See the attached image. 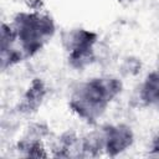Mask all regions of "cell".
<instances>
[{
	"label": "cell",
	"mask_w": 159,
	"mask_h": 159,
	"mask_svg": "<svg viewBox=\"0 0 159 159\" xmlns=\"http://www.w3.org/2000/svg\"><path fill=\"white\" fill-rule=\"evenodd\" d=\"M10 25L26 58L41 51L51 41L56 31L52 17L39 10L16 14Z\"/></svg>",
	"instance_id": "cell-2"
},
{
	"label": "cell",
	"mask_w": 159,
	"mask_h": 159,
	"mask_svg": "<svg viewBox=\"0 0 159 159\" xmlns=\"http://www.w3.org/2000/svg\"><path fill=\"white\" fill-rule=\"evenodd\" d=\"M152 152H153L154 155L159 157V133L152 142Z\"/></svg>",
	"instance_id": "cell-7"
},
{
	"label": "cell",
	"mask_w": 159,
	"mask_h": 159,
	"mask_svg": "<svg viewBox=\"0 0 159 159\" xmlns=\"http://www.w3.org/2000/svg\"><path fill=\"white\" fill-rule=\"evenodd\" d=\"M122 81L114 76H97L80 82L70 97L71 109L83 120L96 123L122 92Z\"/></svg>",
	"instance_id": "cell-1"
},
{
	"label": "cell",
	"mask_w": 159,
	"mask_h": 159,
	"mask_svg": "<svg viewBox=\"0 0 159 159\" xmlns=\"http://www.w3.org/2000/svg\"><path fill=\"white\" fill-rule=\"evenodd\" d=\"M62 45L73 68H84L96 60L97 35L86 29H72L63 32Z\"/></svg>",
	"instance_id": "cell-3"
},
{
	"label": "cell",
	"mask_w": 159,
	"mask_h": 159,
	"mask_svg": "<svg viewBox=\"0 0 159 159\" xmlns=\"http://www.w3.org/2000/svg\"><path fill=\"white\" fill-rule=\"evenodd\" d=\"M138 99L143 107L159 111V68L149 72L139 84Z\"/></svg>",
	"instance_id": "cell-5"
},
{
	"label": "cell",
	"mask_w": 159,
	"mask_h": 159,
	"mask_svg": "<svg viewBox=\"0 0 159 159\" xmlns=\"http://www.w3.org/2000/svg\"><path fill=\"white\" fill-rule=\"evenodd\" d=\"M120 1H124V2H127V4H130V2H133V1H135V0H120Z\"/></svg>",
	"instance_id": "cell-8"
},
{
	"label": "cell",
	"mask_w": 159,
	"mask_h": 159,
	"mask_svg": "<svg viewBox=\"0 0 159 159\" xmlns=\"http://www.w3.org/2000/svg\"><path fill=\"white\" fill-rule=\"evenodd\" d=\"M101 152L107 153L111 157L118 155L122 152L127 150L134 142V134L129 125L118 123V124H107L97 129Z\"/></svg>",
	"instance_id": "cell-4"
},
{
	"label": "cell",
	"mask_w": 159,
	"mask_h": 159,
	"mask_svg": "<svg viewBox=\"0 0 159 159\" xmlns=\"http://www.w3.org/2000/svg\"><path fill=\"white\" fill-rule=\"evenodd\" d=\"M46 88L43 83L39 80L34 81L31 86L27 88L26 93L22 97L21 103L19 104V111L22 113H31L36 111V108L41 104V102L45 98Z\"/></svg>",
	"instance_id": "cell-6"
}]
</instances>
